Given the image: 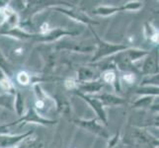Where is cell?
Segmentation results:
<instances>
[{"instance_id":"obj_2","label":"cell","mask_w":159,"mask_h":148,"mask_svg":"<svg viewBox=\"0 0 159 148\" xmlns=\"http://www.w3.org/2000/svg\"><path fill=\"white\" fill-rule=\"evenodd\" d=\"M104 78L107 82H113L115 80V74L113 72H107L104 76Z\"/></svg>"},{"instance_id":"obj_3","label":"cell","mask_w":159,"mask_h":148,"mask_svg":"<svg viewBox=\"0 0 159 148\" xmlns=\"http://www.w3.org/2000/svg\"><path fill=\"white\" fill-rule=\"evenodd\" d=\"M1 85H2L3 87H5V88H10V87H11L10 81H9V80H7V79L2 80V81H1Z\"/></svg>"},{"instance_id":"obj_6","label":"cell","mask_w":159,"mask_h":148,"mask_svg":"<svg viewBox=\"0 0 159 148\" xmlns=\"http://www.w3.org/2000/svg\"><path fill=\"white\" fill-rule=\"evenodd\" d=\"M43 105H45V104H43V101H37V103H36V107L39 109H42L43 107Z\"/></svg>"},{"instance_id":"obj_4","label":"cell","mask_w":159,"mask_h":148,"mask_svg":"<svg viewBox=\"0 0 159 148\" xmlns=\"http://www.w3.org/2000/svg\"><path fill=\"white\" fill-rule=\"evenodd\" d=\"M124 78H125V81H128V82H129V83H130L131 81H134V75L133 74H127V75L124 76Z\"/></svg>"},{"instance_id":"obj_5","label":"cell","mask_w":159,"mask_h":148,"mask_svg":"<svg viewBox=\"0 0 159 148\" xmlns=\"http://www.w3.org/2000/svg\"><path fill=\"white\" fill-rule=\"evenodd\" d=\"M65 85H66L67 88H72V87L75 86V83H74V81H72V80H67L66 82H65Z\"/></svg>"},{"instance_id":"obj_1","label":"cell","mask_w":159,"mask_h":148,"mask_svg":"<svg viewBox=\"0 0 159 148\" xmlns=\"http://www.w3.org/2000/svg\"><path fill=\"white\" fill-rule=\"evenodd\" d=\"M18 81L20 82L21 84H24V85L28 84L29 83V76H28V74H27L26 72L19 73V75H18Z\"/></svg>"}]
</instances>
